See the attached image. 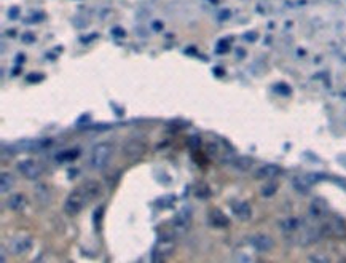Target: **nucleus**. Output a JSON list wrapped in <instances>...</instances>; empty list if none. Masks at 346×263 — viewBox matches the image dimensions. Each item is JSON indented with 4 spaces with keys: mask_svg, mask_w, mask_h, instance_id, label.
I'll return each mask as SVG.
<instances>
[{
    "mask_svg": "<svg viewBox=\"0 0 346 263\" xmlns=\"http://www.w3.org/2000/svg\"><path fill=\"white\" fill-rule=\"evenodd\" d=\"M13 185H15V177L4 171L2 176H0V190H2V193H7L13 188Z\"/></svg>",
    "mask_w": 346,
    "mask_h": 263,
    "instance_id": "nucleus-15",
    "label": "nucleus"
},
{
    "mask_svg": "<svg viewBox=\"0 0 346 263\" xmlns=\"http://www.w3.org/2000/svg\"><path fill=\"white\" fill-rule=\"evenodd\" d=\"M88 203H89V196L86 195L83 187H78L67 196V200L64 203V210L65 214L69 216H78L86 207Z\"/></svg>",
    "mask_w": 346,
    "mask_h": 263,
    "instance_id": "nucleus-1",
    "label": "nucleus"
},
{
    "mask_svg": "<svg viewBox=\"0 0 346 263\" xmlns=\"http://www.w3.org/2000/svg\"><path fill=\"white\" fill-rule=\"evenodd\" d=\"M112 153H113V146L110 142H99L91 152V168L96 171L107 168Z\"/></svg>",
    "mask_w": 346,
    "mask_h": 263,
    "instance_id": "nucleus-2",
    "label": "nucleus"
},
{
    "mask_svg": "<svg viewBox=\"0 0 346 263\" xmlns=\"http://www.w3.org/2000/svg\"><path fill=\"white\" fill-rule=\"evenodd\" d=\"M310 260H311V261H316V263H327V261H330V258H329L327 255H322V254L311 255Z\"/></svg>",
    "mask_w": 346,
    "mask_h": 263,
    "instance_id": "nucleus-23",
    "label": "nucleus"
},
{
    "mask_svg": "<svg viewBox=\"0 0 346 263\" xmlns=\"http://www.w3.org/2000/svg\"><path fill=\"white\" fill-rule=\"evenodd\" d=\"M48 144V140H22L18 144V149H21V152H40Z\"/></svg>",
    "mask_w": 346,
    "mask_h": 263,
    "instance_id": "nucleus-10",
    "label": "nucleus"
},
{
    "mask_svg": "<svg viewBox=\"0 0 346 263\" xmlns=\"http://www.w3.org/2000/svg\"><path fill=\"white\" fill-rule=\"evenodd\" d=\"M82 187L86 192V195L89 196V200H95V198H98V196L102 195V187H101V183L96 182V180H86Z\"/></svg>",
    "mask_w": 346,
    "mask_h": 263,
    "instance_id": "nucleus-13",
    "label": "nucleus"
},
{
    "mask_svg": "<svg viewBox=\"0 0 346 263\" xmlns=\"http://www.w3.org/2000/svg\"><path fill=\"white\" fill-rule=\"evenodd\" d=\"M281 173V168L276 164H263L262 168L257 169L256 177L257 179H273Z\"/></svg>",
    "mask_w": 346,
    "mask_h": 263,
    "instance_id": "nucleus-9",
    "label": "nucleus"
},
{
    "mask_svg": "<svg viewBox=\"0 0 346 263\" xmlns=\"http://www.w3.org/2000/svg\"><path fill=\"white\" fill-rule=\"evenodd\" d=\"M78 155V152L75 150V152H65V153H62L61 156H58V160L59 161H64V160H74V158Z\"/></svg>",
    "mask_w": 346,
    "mask_h": 263,
    "instance_id": "nucleus-24",
    "label": "nucleus"
},
{
    "mask_svg": "<svg viewBox=\"0 0 346 263\" xmlns=\"http://www.w3.org/2000/svg\"><path fill=\"white\" fill-rule=\"evenodd\" d=\"M274 193H276V185H273V183H270V185H265L262 188V195L263 196H271Z\"/></svg>",
    "mask_w": 346,
    "mask_h": 263,
    "instance_id": "nucleus-22",
    "label": "nucleus"
},
{
    "mask_svg": "<svg viewBox=\"0 0 346 263\" xmlns=\"http://www.w3.org/2000/svg\"><path fill=\"white\" fill-rule=\"evenodd\" d=\"M321 231L326 236H337V238H341V236H346V223L338 217H332L324 227H321Z\"/></svg>",
    "mask_w": 346,
    "mask_h": 263,
    "instance_id": "nucleus-5",
    "label": "nucleus"
},
{
    "mask_svg": "<svg viewBox=\"0 0 346 263\" xmlns=\"http://www.w3.org/2000/svg\"><path fill=\"white\" fill-rule=\"evenodd\" d=\"M0 251H2V258H0V260L5 261V260H7V258H5V252H7V251H5V247L2 246V249H0Z\"/></svg>",
    "mask_w": 346,
    "mask_h": 263,
    "instance_id": "nucleus-30",
    "label": "nucleus"
},
{
    "mask_svg": "<svg viewBox=\"0 0 346 263\" xmlns=\"http://www.w3.org/2000/svg\"><path fill=\"white\" fill-rule=\"evenodd\" d=\"M199 144H201V139H199L198 136H192V137L189 139V146H190L192 149L199 147Z\"/></svg>",
    "mask_w": 346,
    "mask_h": 263,
    "instance_id": "nucleus-25",
    "label": "nucleus"
},
{
    "mask_svg": "<svg viewBox=\"0 0 346 263\" xmlns=\"http://www.w3.org/2000/svg\"><path fill=\"white\" fill-rule=\"evenodd\" d=\"M16 168L19 173L29 180H35L42 176V168H40V164L34 160H21Z\"/></svg>",
    "mask_w": 346,
    "mask_h": 263,
    "instance_id": "nucleus-4",
    "label": "nucleus"
},
{
    "mask_svg": "<svg viewBox=\"0 0 346 263\" xmlns=\"http://www.w3.org/2000/svg\"><path fill=\"white\" fill-rule=\"evenodd\" d=\"M21 38H22V42H24V43H32V42H35V37H34V35H32L31 32L24 34V35H22Z\"/></svg>",
    "mask_w": 346,
    "mask_h": 263,
    "instance_id": "nucleus-27",
    "label": "nucleus"
},
{
    "mask_svg": "<svg viewBox=\"0 0 346 263\" xmlns=\"http://www.w3.org/2000/svg\"><path fill=\"white\" fill-rule=\"evenodd\" d=\"M26 204H28V200H26V196L22 193L10 195L8 200H7V207L11 209V210H16V212L22 210L26 207Z\"/></svg>",
    "mask_w": 346,
    "mask_h": 263,
    "instance_id": "nucleus-8",
    "label": "nucleus"
},
{
    "mask_svg": "<svg viewBox=\"0 0 346 263\" xmlns=\"http://www.w3.org/2000/svg\"><path fill=\"white\" fill-rule=\"evenodd\" d=\"M326 212H327V206H326V203L322 200H316V201L311 203L310 214L313 217H322V216H326Z\"/></svg>",
    "mask_w": 346,
    "mask_h": 263,
    "instance_id": "nucleus-16",
    "label": "nucleus"
},
{
    "mask_svg": "<svg viewBox=\"0 0 346 263\" xmlns=\"http://www.w3.org/2000/svg\"><path fill=\"white\" fill-rule=\"evenodd\" d=\"M34 193H35V198H37L38 203L50 204V201H51V192H50V188L47 185H43V183H38V185L35 187V190H34Z\"/></svg>",
    "mask_w": 346,
    "mask_h": 263,
    "instance_id": "nucleus-14",
    "label": "nucleus"
},
{
    "mask_svg": "<svg viewBox=\"0 0 346 263\" xmlns=\"http://www.w3.org/2000/svg\"><path fill=\"white\" fill-rule=\"evenodd\" d=\"M297 227H298V220L297 219H287V220H284L281 223V228L284 231H294V230H297Z\"/></svg>",
    "mask_w": 346,
    "mask_h": 263,
    "instance_id": "nucleus-20",
    "label": "nucleus"
},
{
    "mask_svg": "<svg viewBox=\"0 0 346 263\" xmlns=\"http://www.w3.org/2000/svg\"><path fill=\"white\" fill-rule=\"evenodd\" d=\"M172 251H174V243L171 240H162L156 246V254H162L163 255H169Z\"/></svg>",
    "mask_w": 346,
    "mask_h": 263,
    "instance_id": "nucleus-18",
    "label": "nucleus"
},
{
    "mask_svg": "<svg viewBox=\"0 0 346 263\" xmlns=\"http://www.w3.org/2000/svg\"><path fill=\"white\" fill-rule=\"evenodd\" d=\"M207 220H209L211 225L216 227V228H225L228 225V219L225 217L220 210H211L209 216H207Z\"/></svg>",
    "mask_w": 346,
    "mask_h": 263,
    "instance_id": "nucleus-12",
    "label": "nucleus"
},
{
    "mask_svg": "<svg viewBox=\"0 0 346 263\" xmlns=\"http://www.w3.org/2000/svg\"><path fill=\"white\" fill-rule=\"evenodd\" d=\"M209 195H211V192H209L207 187H198V190L195 192V196L199 200H207Z\"/></svg>",
    "mask_w": 346,
    "mask_h": 263,
    "instance_id": "nucleus-21",
    "label": "nucleus"
},
{
    "mask_svg": "<svg viewBox=\"0 0 346 263\" xmlns=\"http://www.w3.org/2000/svg\"><path fill=\"white\" fill-rule=\"evenodd\" d=\"M122 152L128 160H139V158L147 152V146H145V142L141 139H129L123 144Z\"/></svg>",
    "mask_w": 346,
    "mask_h": 263,
    "instance_id": "nucleus-3",
    "label": "nucleus"
},
{
    "mask_svg": "<svg viewBox=\"0 0 346 263\" xmlns=\"http://www.w3.org/2000/svg\"><path fill=\"white\" fill-rule=\"evenodd\" d=\"M250 244H252V247H254L257 252H268V251H271L273 246H274L273 240L270 238V236H267V234H256V236H252V238H250Z\"/></svg>",
    "mask_w": 346,
    "mask_h": 263,
    "instance_id": "nucleus-7",
    "label": "nucleus"
},
{
    "mask_svg": "<svg viewBox=\"0 0 346 263\" xmlns=\"http://www.w3.org/2000/svg\"><path fill=\"white\" fill-rule=\"evenodd\" d=\"M43 80V75H40V74H31V75H28V82H34V83H37V82H42Z\"/></svg>",
    "mask_w": 346,
    "mask_h": 263,
    "instance_id": "nucleus-26",
    "label": "nucleus"
},
{
    "mask_svg": "<svg viewBox=\"0 0 346 263\" xmlns=\"http://www.w3.org/2000/svg\"><path fill=\"white\" fill-rule=\"evenodd\" d=\"M232 209H233V214H235L238 219H241V220H247V219H250V216H252V209H250V206H249L247 203H244V201H238V203H235V204L232 206Z\"/></svg>",
    "mask_w": 346,
    "mask_h": 263,
    "instance_id": "nucleus-11",
    "label": "nucleus"
},
{
    "mask_svg": "<svg viewBox=\"0 0 346 263\" xmlns=\"http://www.w3.org/2000/svg\"><path fill=\"white\" fill-rule=\"evenodd\" d=\"M162 28H163V24H159V21H155V24H153V29H155V31H159Z\"/></svg>",
    "mask_w": 346,
    "mask_h": 263,
    "instance_id": "nucleus-29",
    "label": "nucleus"
},
{
    "mask_svg": "<svg viewBox=\"0 0 346 263\" xmlns=\"http://www.w3.org/2000/svg\"><path fill=\"white\" fill-rule=\"evenodd\" d=\"M235 260H236V261H250L252 258H250V257H241V255H236V257H235Z\"/></svg>",
    "mask_w": 346,
    "mask_h": 263,
    "instance_id": "nucleus-28",
    "label": "nucleus"
},
{
    "mask_svg": "<svg viewBox=\"0 0 346 263\" xmlns=\"http://www.w3.org/2000/svg\"><path fill=\"white\" fill-rule=\"evenodd\" d=\"M190 219H192V216H190V212L189 210H180V212H177V216H176V219H174V225L177 227V228H187L189 227V223H190Z\"/></svg>",
    "mask_w": 346,
    "mask_h": 263,
    "instance_id": "nucleus-17",
    "label": "nucleus"
},
{
    "mask_svg": "<svg viewBox=\"0 0 346 263\" xmlns=\"http://www.w3.org/2000/svg\"><path fill=\"white\" fill-rule=\"evenodd\" d=\"M235 166L238 169H241V171H247L252 166V160H250V158H247V156H239V158H236V160H235Z\"/></svg>",
    "mask_w": 346,
    "mask_h": 263,
    "instance_id": "nucleus-19",
    "label": "nucleus"
},
{
    "mask_svg": "<svg viewBox=\"0 0 346 263\" xmlns=\"http://www.w3.org/2000/svg\"><path fill=\"white\" fill-rule=\"evenodd\" d=\"M34 246V240L32 236L28 234H19L15 240L11 241V252L15 255H24L28 254Z\"/></svg>",
    "mask_w": 346,
    "mask_h": 263,
    "instance_id": "nucleus-6",
    "label": "nucleus"
}]
</instances>
